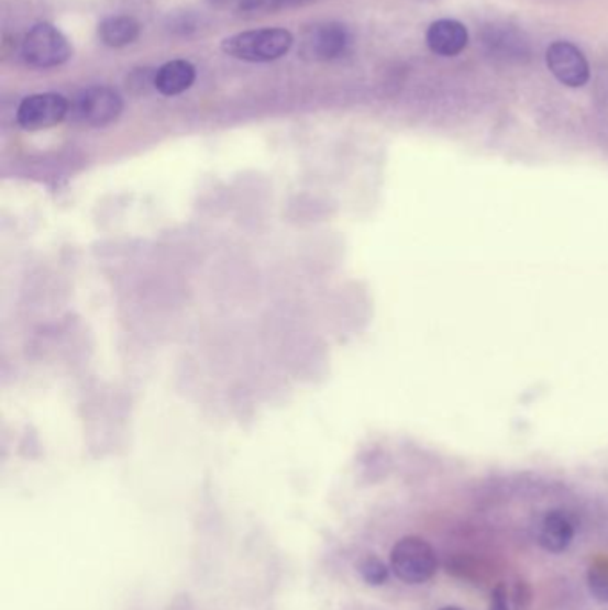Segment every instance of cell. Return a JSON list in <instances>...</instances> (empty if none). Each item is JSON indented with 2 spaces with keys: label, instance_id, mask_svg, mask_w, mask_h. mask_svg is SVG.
Wrapping results in <instances>:
<instances>
[{
  "label": "cell",
  "instance_id": "cell-1",
  "mask_svg": "<svg viewBox=\"0 0 608 610\" xmlns=\"http://www.w3.org/2000/svg\"><path fill=\"white\" fill-rule=\"evenodd\" d=\"M292 42L295 38L288 29H255L223 40L222 51L240 62L269 63L286 56L291 51Z\"/></svg>",
  "mask_w": 608,
  "mask_h": 610
},
{
  "label": "cell",
  "instance_id": "cell-12",
  "mask_svg": "<svg viewBox=\"0 0 608 610\" xmlns=\"http://www.w3.org/2000/svg\"><path fill=\"white\" fill-rule=\"evenodd\" d=\"M140 31L142 27L136 19L129 14H117L100 22L99 38L108 47L122 48L136 42Z\"/></svg>",
  "mask_w": 608,
  "mask_h": 610
},
{
  "label": "cell",
  "instance_id": "cell-4",
  "mask_svg": "<svg viewBox=\"0 0 608 610\" xmlns=\"http://www.w3.org/2000/svg\"><path fill=\"white\" fill-rule=\"evenodd\" d=\"M71 114L77 122L90 127H106L117 122L122 114V97L106 86H91L80 91L70 104Z\"/></svg>",
  "mask_w": 608,
  "mask_h": 610
},
{
  "label": "cell",
  "instance_id": "cell-6",
  "mask_svg": "<svg viewBox=\"0 0 608 610\" xmlns=\"http://www.w3.org/2000/svg\"><path fill=\"white\" fill-rule=\"evenodd\" d=\"M70 111V102L59 93H38L22 100L16 122L25 131H42L62 123Z\"/></svg>",
  "mask_w": 608,
  "mask_h": 610
},
{
  "label": "cell",
  "instance_id": "cell-17",
  "mask_svg": "<svg viewBox=\"0 0 608 610\" xmlns=\"http://www.w3.org/2000/svg\"><path fill=\"white\" fill-rule=\"evenodd\" d=\"M311 0H274V8H295V5H303Z\"/></svg>",
  "mask_w": 608,
  "mask_h": 610
},
{
  "label": "cell",
  "instance_id": "cell-10",
  "mask_svg": "<svg viewBox=\"0 0 608 610\" xmlns=\"http://www.w3.org/2000/svg\"><path fill=\"white\" fill-rule=\"evenodd\" d=\"M195 79H197V68L186 59H175V62L165 63L157 70L154 86L163 96L175 97L189 90Z\"/></svg>",
  "mask_w": 608,
  "mask_h": 610
},
{
  "label": "cell",
  "instance_id": "cell-8",
  "mask_svg": "<svg viewBox=\"0 0 608 610\" xmlns=\"http://www.w3.org/2000/svg\"><path fill=\"white\" fill-rule=\"evenodd\" d=\"M487 54L505 63H523L530 57V43L521 31L510 25H487L482 33Z\"/></svg>",
  "mask_w": 608,
  "mask_h": 610
},
{
  "label": "cell",
  "instance_id": "cell-15",
  "mask_svg": "<svg viewBox=\"0 0 608 610\" xmlns=\"http://www.w3.org/2000/svg\"><path fill=\"white\" fill-rule=\"evenodd\" d=\"M512 601H515V610H529L530 601H532V592H530V587L527 583L516 584L515 595H512Z\"/></svg>",
  "mask_w": 608,
  "mask_h": 610
},
{
  "label": "cell",
  "instance_id": "cell-16",
  "mask_svg": "<svg viewBox=\"0 0 608 610\" xmlns=\"http://www.w3.org/2000/svg\"><path fill=\"white\" fill-rule=\"evenodd\" d=\"M489 610H510L509 591H507L505 584H498L495 587L493 597H490Z\"/></svg>",
  "mask_w": 608,
  "mask_h": 610
},
{
  "label": "cell",
  "instance_id": "cell-5",
  "mask_svg": "<svg viewBox=\"0 0 608 610\" xmlns=\"http://www.w3.org/2000/svg\"><path fill=\"white\" fill-rule=\"evenodd\" d=\"M350 47L352 34L346 25L329 22L307 31L302 42V56L307 62H334L349 53Z\"/></svg>",
  "mask_w": 608,
  "mask_h": 610
},
{
  "label": "cell",
  "instance_id": "cell-2",
  "mask_svg": "<svg viewBox=\"0 0 608 610\" xmlns=\"http://www.w3.org/2000/svg\"><path fill=\"white\" fill-rule=\"evenodd\" d=\"M391 569L407 584H423L438 572V555L427 541L407 535L391 550Z\"/></svg>",
  "mask_w": 608,
  "mask_h": 610
},
{
  "label": "cell",
  "instance_id": "cell-18",
  "mask_svg": "<svg viewBox=\"0 0 608 610\" xmlns=\"http://www.w3.org/2000/svg\"><path fill=\"white\" fill-rule=\"evenodd\" d=\"M209 2H212V4L217 5H226L231 4V2H234V0H209Z\"/></svg>",
  "mask_w": 608,
  "mask_h": 610
},
{
  "label": "cell",
  "instance_id": "cell-13",
  "mask_svg": "<svg viewBox=\"0 0 608 610\" xmlns=\"http://www.w3.org/2000/svg\"><path fill=\"white\" fill-rule=\"evenodd\" d=\"M589 589L596 600L608 603V557H599L593 563L587 575Z\"/></svg>",
  "mask_w": 608,
  "mask_h": 610
},
{
  "label": "cell",
  "instance_id": "cell-9",
  "mask_svg": "<svg viewBox=\"0 0 608 610\" xmlns=\"http://www.w3.org/2000/svg\"><path fill=\"white\" fill-rule=\"evenodd\" d=\"M427 45L438 56L453 57L463 53L469 42L466 25L458 20L441 19L427 29Z\"/></svg>",
  "mask_w": 608,
  "mask_h": 610
},
{
  "label": "cell",
  "instance_id": "cell-19",
  "mask_svg": "<svg viewBox=\"0 0 608 610\" xmlns=\"http://www.w3.org/2000/svg\"><path fill=\"white\" fill-rule=\"evenodd\" d=\"M441 610H463V609H458V607H444V609Z\"/></svg>",
  "mask_w": 608,
  "mask_h": 610
},
{
  "label": "cell",
  "instance_id": "cell-7",
  "mask_svg": "<svg viewBox=\"0 0 608 610\" xmlns=\"http://www.w3.org/2000/svg\"><path fill=\"white\" fill-rule=\"evenodd\" d=\"M546 65L556 81L570 88H582L590 79L587 57L571 42H555L548 47Z\"/></svg>",
  "mask_w": 608,
  "mask_h": 610
},
{
  "label": "cell",
  "instance_id": "cell-14",
  "mask_svg": "<svg viewBox=\"0 0 608 610\" xmlns=\"http://www.w3.org/2000/svg\"><path fill=\"white\" fill-rule=\"evenodd\" d=\"M358 575L363 577L364 583L369 586H383L389 578V568L380 558L375 555H368L358 563Z\"/></svg>",
  "mask_w": 608,
  "mask_h": 610
},
{
  "label": "cell",
  "instance_id": "cell-11",
  "mask_svg": "<svg viewBox=\"0 0 608 610\" xmlns=\"http://www.w3.org/2000/svg\"><path fill=\"white\" fill-rule=\"evenodd\" d=\"M575 537V525L570 515L564 511L548 512L542 520L541 532H539V544L546 552L562 554Z\"/></svg>",
  "mask_w": 608,
  "mask_h": 610
},
{
  "label": "cell",
  "instance_id": "cell-3",
  "mask_svg": "<svg viewBox=\"0 0 608 610\" xmlns=\"http://www.w3.org/2000/svg\"><path fill=\"white\" fill-rule=\"evenodd\" d=\"M71 53L74 51L67 36L47 22L34 25L25 34L24 45H22L25 62L34 68L62 67L70 59Z\"/></svg>",
  "mask_w": 608,
  "mask_h": 610
}]
</instances>
